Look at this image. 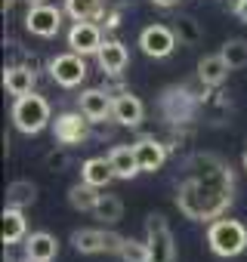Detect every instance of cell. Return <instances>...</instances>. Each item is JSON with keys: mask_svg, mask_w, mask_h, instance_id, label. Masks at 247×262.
Instances as JSON below:
<instances>
[{"mask_svg": "<svg viewBox=\"0 0 247 262\" xmlns=\"http://www.w3.org/2000/svg\"><path fill=\"white\" fill-rule=\"evenodd\" d=\"M232 170L216 155H198L189 161V179L176 191V207L186 219H219L232 204Z\"/></svg>", "mask_w": 247, "mask_h": 262, "instance_id": "cell-1", "label": "cell"}, {"mask_svg": "<svg viewBox=\"0 0 247 262\" xmlns=\"http://www.w3.org/2000/svg\"><path fill=\"white\" fill-rule=\"evenodd\" d=\"M207 244L216 256L222 259H232V256H241L244 247H247V228L244 222L238 219H213L210 228H207Z\"/></svg>", "mask_w": 247, "mask_h": 262, "instance_id": "cell-2", "label": "cell"}, {"mask_svg": "<svg viewBox=\"0 0 247 262\" xmlns=\"http://www.w3.org/2000/svg\"><path fill=\"white\" fill-rule=\"evenodd\" d=\"M13 123L19 133H40V129L50 123V102L37 93H28V96H16V105H13Z\"/></svg>", "mask_w": 247, "mask_h": 262, "instance_id": "cell-3", "label": "cell"}, {"mask_svg": "<svg viewBox=\"0 0 247 262\" xmlns=\"http://www.w3.org/2000/svg\"><path fill=\"white\" fill-rule=\"evenodd\" d=\"M123 241L127 237H120L114 231H105V228H80L71 234V244L77 253L84 256H93V253H120Z\"/></svg>", "mask_w": 247, "mask_h": 262, "instance_id": "cell-4", "label": "cell"}, {"mask_svg": "<svg viewBox=\"0 0 247 262\" xmlns=\"http://www.w3.org/2000/svg\"><path fill=\"white\" fill-rule=\"evenodd\" d=\"M146 231H149V250H152V262H173L176 259V247H173V234H170V225L161 213H152L149 222H146Z\"/></svg>", "mask_w": 247, "mask_h": 262, "instance_id": "cell-5", "label": "cell"}, {"mask_svg": "<svg viewBox=\"0 0 247 262\" xmlns=\"http://www.w3.org/2000/svg\"><path fill=\"white\" fill-rule=\"evenodd\" d=\"M50 77H53L59 86H65V90L80 86L84 77H87V62H84V56L71 50V53H62V56L50 59Z\"/></svg>", "mask_w": 247, "mask_h": 262, "instance_id": "cell-6", "label": "cell"}, {"mask_svg": "<svg viewBox=\"0 0 247 262\" xmlns=\"http://www.w3.org/2000/svg\"><path fill=\"white\" fill-rule=\"evenodd\" d=\"M25 28L34 37H56L62 28V10L53 4H31V10L25 13Z\"/></svg>", "mask_w": 247, "mask_h": 262, "instance_id": "cell-7", "label": "cell"}, {"mask_svg": "<svg viewBox=\"0 0 247 262\" xmlns=\"http://www.w3.org/2000/svg\"><path fill=\"white\" fill-rule=\"evenodd\" d=\"M90 117L84 111H68V114H59L56 123H53V133H56V142L62 145H80L87 136H90Z\"/></svg>", "mask_w": 247, "mask_h": 262, "instance_id": "cell-8", "label": "cell"}, {"mask_svg": "<svg viewBox=\"0 0 247 262\" xmlns=\"http://www.w3.org/2000/svg\"><path fill=\"white\" fill-rule=\"evenodd\" d=\"M176 31L173 28H167V25H149V28H142V34H139V47H142V53L146 56H152V59H167L173 50H176Z\"/></svg>", "mask_w": 247, "mask_h": 262, "instance_id": "cell-9", "label": "cell"}, {"mask_svg": "<svg viewBox=\"0 0 247 262\" xmlns=\"http://www.w3.org/2000/svg\"><path fill=\"white\" fill-rule=\"evenodd\" d=\"M198 105V96H192L186 86H170L164 96H161V114L170 120V123H186L192 117Z\"/></svg>", "mask_w": 247, "mask_h": 262, "instance_id": "cell-10", "label": "cell"}, {"mask_svg": "<svg viewBox=\"0 0 247 262\" xmlns=\"http://www.w3.org/2000/svg\"><path fill=\"white\" fill-rule=\"evenodd\" d=\"M102 43H105V37L96 22H74L68 31V47L80 56H96L102 50Z\"/></svg>", "mask_w": 247, "mask_h": 262, "instance_id": "cell-11", "label": "cell"}, {"mask_svg": "<svg viewBox=\"0 0 247 262\" xmlns=\"http://www.w3.org/2000/svg\"><path fill=\"white\" fill-rule=\"evenodd\" d=\"M146 117V105L139 96H133L130 90H123L114 96V108H111V120L117 126H139Z\"/></svg>", "mask_w": 247, "mask_h": 262, "instance_id": "cell-12", "label": "cell"}, {"mask_svg": "<svg viewBox=\"0 0 247 262\" xmlns=\"http://www.w3.org/2000/svg\"><path fill=\"white\" fill-rule=\"evenodd\" d=\"M133 151H136L142 173H158L167 164V145L158 139H139V142H133Z\"/></svg>", "mask_w": 247, "mask_h": 262, "instance_id": "cell-13", "label": "cell"}, {"mask_svg": "<svg viewBox=\"0 0 247 262\" xmlns=\"http://www.w3.org/2000/svg\"><path fill=\"white\" fill-rule=\"evenodd\" d=\"M111 108H114V96H111L108 90H84V93H80V111H84L93 123L111 117Z\"/></svg>", "mask_w": 247, "mask_h": 262, "instance_id": "cell-14", "label": "cell"}, {"mask_svg": "<svg viewBox=\"0 0 247 262\" xmlns=\"http://www.w3.org/2000/svg\"><path fill=\"white\" fill-rule=\"evenodd\" d=\"M96 59H99V68H102L105 74L117 77L123 68H127L130 53H127V47H123L120 40H105V43H102V50L96 53Z\"/></svg>", "mask_w": 247, "mask_h": 262, "instance_id": "cell-15", "label": "cell"}, {"mask_svg": "<svg viewBox=\"0 0 247 262\" xmlns=\"http://www.w3.org/2000/svg\"><path fill=\"white\" fill-rule=\"evenodd\" d=\"M229 71H232V65L222 59V53L204 56V59L198 62V80H201L204 86H219V83H225Z\"/></svg>", "mask_w": 247, "mask_h": 262, "instance_id": "cell-16", "label": "cell"}, {"mask_svg": "<svg viewBox=\"0 0 247 262\" xmlns=\"http://www.w3.org/2000/svg\"><path fill=\"white\" fill-rule=\"evenodd\" d=\"M25 231H28V222H25L22 210H19V207H7L4 216H0V237H4V244H7V247L19 244V241L25 237Z\"/></svg>", "mask_w": 247, "mask_h": 262, "instance_id": "cell-17", "label": "cell"}, {"mask_svg": "<svg viewBox=\"0 0 247 262\" xmlns=\"http://www.w3.org/2000/svg\"><path fill=\"white\" fill-rule=\"evenodd\" d=\"M4 86L10 96H28L34 93V71L28 65H10L4 71Z\"/></svg>", "mask_w": 247, "mask_h": 262, "instance_id": "cell-18", "label": "cell"}, {"mask_svg": "<svg viewBox=\"0 0 247 262\" xmlns=\"http://www.w3.org/2000/svg\"><path fill=\"white\" fill-rule=\"evenodd\" d=\"M108 161H111V170H114V176H117V179H133L136 173H142V170H139V161H136L133 145H117V148H111Z\"/></svg>", "mask_w": 247, "mask_h": 262, "instance_id": "cell-19", "label": "cell"}, {"mask_svg": "<svg viewBox=\"0 0 247 262\" xmlns=\"http://www.w3.org/2000/svg\"><path fill=\"white\" fill-rule=\"evenodd\" d=\"M80 179L90 182V185H96V188H105V185H108L111 179H117V176H114L108 158H90V161L80 164Z\"/></svg>", "mask_w": 247, "mask_h": 262, "instance_id": "cell-20", "label": "cell"}, {"mask_svg": "<svg viewBox=\"0 0 247 262\" xmlns=\"http://www.w3.org/2000/svg\"><path fill=\"white\" fill-rule=\"evenodd\" d=\"M56 253H59V244H56V237L47 234V231H34V234L25 241V256L37 259V262H53Z\"/></svg>", "mask_w": 247, "mask_h": 262, "instance_id": "cell-21", "label": "cell"}, {"mask_svg": "<svg viewBox=\"0 0 247 262\" xmlns=\"http://www.w3.org/2000/svg\"><path fill=\"white\" fill-rule=\"evenodd\" d=\"M65 13L74 22H96L105 16L102 0H65Z\"/></svg>", "mask_w": 247, "mask_h": 262, "instance_id": "cell-22", "label": "cell"}, {"mask_svg": "<svg viewBox=\"0 0 247 262\" xmlns=\"http://www.w3.org/2000/svg\"><path fill=\"white\" fill-rule=\"evenodd\" d=\"M34 198H37V185L28 182V179H16L7 188V207H19L22 210V207L34 204Z\"/></svg>", "mask_w": 247, "mask_h": 262, "instance_id": "cell-23", "label": "cell"}, {"mask_svg": "<svg viewBox=\"0 0 247 262\" xmlns=\"http://www.w3.org/2000/svg\"><path fill=\"white\" fill-rule=\"evenodd\" d=\"M68 204H71L74 210H80V213H93L96 204H99V191H96V185H90V182L74 185V188L68 191Z\"/></svg>", "mask_w": 247, "mask_h": 262, "instance_id": "cell-24", "label": "cell"}, {"mask_svg": "<svg viewBox=\"0 0 247 262\" xmlns=\"http://www.w3.org/2000/svg\"><path fill=\"white\" fill-rule=\"evenodd\" d=\"M93 216H96L99 222L114 225V222H120V216H123V201H120L117 194H99V204H96Z\"/></svg>", "mask_w": 247, "mask_h": 262, "instance_id": "cell-25", "label": "cell"}, {"mask_svg": "<svg viewBox=\"0 0 247 262\" xmlns=\"http://www.w3.org/2000/svg\"><path fill=\"white\" fill-rule=\"evenodd\" d=\"M219 53H222V59H225L232 68H244V65H247V40H241V37L225 40Z\"/></svg>", "mask_w": 247, "mask_h": 262, "instance_id": "cell-26", "label": "cell"}, {"mask_svg": "<svg viewBox=\"0 0 247 262\" xmlns=\"http://www.w3.org/2000/svg\"><path fill=\"white\" fill-rule=\"evenodd\" d=\"M173 31H176V37H179V43L195 47V43L201 40V28H198V22H195L192 16H179V19L173 22Z\"/></svg>", "mask_w": 247, "mask_h": 262, "instance_id": "cell-27", "label": "cell"}, {"mask_svg": "<svg viewBox=\"0 0 247 262\" xmlns=\"http://www.w3.org/2000/svg\"><path fill=\"white\" fill-rule=\"evenodd\" d=\"M123 262H152V250H149V244H139V241H123V247H120V253H117Z\"/></svg>", "mask_w": 247, "mask_h": 262, "instance_id": "cell-28", "label": "cell"}, {"mask_svg": "<svg viewBox=\"0 0 247 262\" xmlns=\"http://www.w3.org/2000/svg\"><path fill=\"white\" fill-rule=\"evenodd\" d=\"M68 161H71L68 151H50V155H47V167H50V170H65Z\"/></svg>", "mask_w": 247, "mask_h": 262, "instance_id": "cell-29", "label": "cell"}, {"mask_svg": "<svg viewBox=\"0 0 247 262\" xmlns=\"http://www.w3.org/2000/svg\"><path fill=\"white\" fill-rule=\"evenodd\" d=\"M235 13H238L244 22H247V0H238V10H235Z\"/></svg>", "mask_w": 247, "mask_h": 262, "instance_id": "cell-30", "label": "cell"}, {"mask_svg": "<svg viewBox=\"0 0 247 262\" xmlns=\"http://www.w3.org/2000/svg\"><path fill=\"white\" fill-rule=\"evenodd\" d=\"M152 4H155V7H164V10H167V7H176L179 0H152Z\"/></svg>", "mask_w": 247, "mask_h": 262, "instance_id": "cell-31", "label": "cell"}, {"mask_svg": "<svg viewBox=\"0 0 247 262\" xmlns=\"http://www.w3.org/2000/svg\"><path fill=\"white\" fill-rule=\"evenodd\" d=\"M22 262H37V259H31V256H25V259H22Z\"/></svg>", "mask_w": 247, "mask_h": 262, "instance_id": "cell-32", "label": "cell"}, {"mask_svg": "<svg viewBox=\"0 0 247 262\" xmlns=\"http://www.w3.org/2000/svg\"><path fill=\"white\" fill-rule=\"evenodd\" d=\"M244 170H247V151H244Z\"/></svg>", "mask_w": 247, "mask_h": 262, "instance_id": "cell-33", "label": "cell"}, {"mask_svg": "<svg viewBox=\"0 0 247 262\" xmlns=\"http://www.w3.org/2000/svg\"><path fill=\"white\" fill-rule=\"evenodd\" d=\"M31 4H44V0H31Z\"/></svg>", "mask_w": 247, "mask_h": 262, "instance_id": "cell-34", "label": "cell"}]
</instances>
